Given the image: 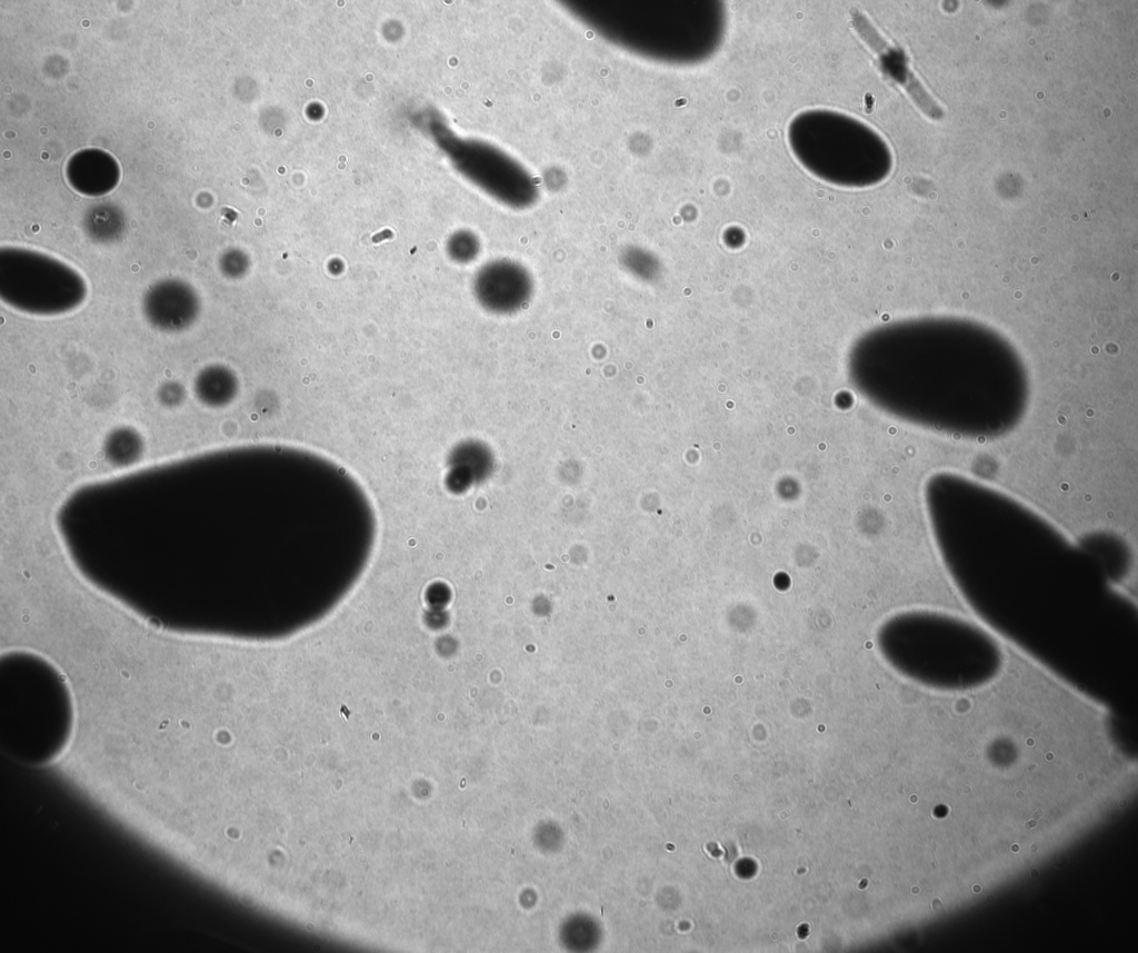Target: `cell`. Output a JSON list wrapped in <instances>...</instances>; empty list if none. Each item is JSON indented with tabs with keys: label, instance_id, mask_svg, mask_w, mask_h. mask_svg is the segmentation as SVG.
Masks as SVG:
<instances>
[{
	"label": "cell",
	"instance_id": "7a4b0ae2",
	"mask_svg": "<svg viewBox=\"0 0 1138 953\" xmlns=\"http://www.w3.org/2000/svg\"><path fill=\"white\" fill-rule=\"evenodd\" d=\"M142 315L158 331L178 332L199 317L201 301L194 287L180 278H163L150 285L142 297Z\"/></svg>",
	"mask_w": 1138,
	"mask_h": 953
},
{
	"label": "cell",
	"instance_id": "3957f363",
	"mask_svg": "<svg viewBox=\"0 0 1138 953\" xmlns=\"http://www.w3.org/2000/svg\"><path fill=\"white\" fill-rule=\"evenodd\" d=\"M904 87L907 89L914 101L919 108L932 119H940L942 111L929 97L919 81L911 75L908 73L905 77Z\"/></svg>",
	"mask_w": 1138,
	"mask_h": 953
},
{
	"label": "cell",
	"instance_id": "6da1fadb",
	"mask_svg": "<svg viewBox=\"0 0 1138 953\" xmlns=\"http://www.w3.org/2000/svg\"><path fill=\"white\" fill-rule=\"evenodd\" d=\"M88 286L67 264L44 256L0 258V299L12 309L33 316H59L79 308Z\"/></svg>",
	"mask_w": 1138,
	"mask_h": 953
}]
</instances>
